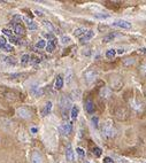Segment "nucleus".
<instances>
[{
  "label": "nucleus",
  "mask_w": 146,
  "mask_h": 163,
  "mask_svg": "<svg viewBox=\"0 0 146 163\" xmlns=\"http://www.w3.org/2000/svg\"><path fill=\"white\" fill-rule=\"evenodd\" d=\"M103 133L107 138H114L116 136V130L113 125L112 121H106L103 124Z\"/></svg>",
  "instance_id": "obj_1"
},
{
  "label": "nucleus",
  "mask_w": 146,
  "mask_h": 163,
  "mask_svg": "<svg viewBox=\"0 0 146 163\" xmlns=\"http://www.w3.org/2000/svg\"><path fill=\"white\" fill-rule=\"evenodd\" d=\"M60 106H61V109H62V114H63V118H68L69 109H71V108H70V106H71L70 99H68L66 95L61 96Z\"/></svg>",
  "instance_id": "obj_2"
},
{
  "label": "nucleus",
  "mask_w": 146,
  "mask_h": 163,
  "mask_svg": "<svg viewBox=\"0 0 146 163\" xmlns=\"http://www.w3.org/2000/svg\"><path fill=\"white\" fill-rule=\"evenodd\" d=\"M114 113H115V116L117 117V120L125 121L129 118V112L124 107H122V106H117V108L115 109Z\"/></svg>",
  "instance_id": "obj_3"
},
{
  "label": "nucleus",
  "mask_w": 146,
  "mask_h": 163,
  "mask_svg": "<svg viewBox=\"0 0 146 163\" xmlns=\"http://www.w3.org/2000/svg\"><path fill=\"white\" fill-rule=\"evenodd\" d=\"M98 76V71L95 70V69H89L87 71H85V74H84V79H85V82L87 84H91V83H93L95 80V78Z\"/></svg>",
  "instance_id": "obj_4"
},
{
  "label": "nucleus",
  "mask_w": 146,
  "mask_h": 163,
  "mask_svg": "<svg viewBox=\"0 0 146 163\" xmlns=\"http://www.w3.org/2000/svg\"><path fill=\"white\" fill-rule=\"evenodd\" d=\"M16 114L18 117L23 118V120H29L31 117V112L26 108V107H21V108H17L16 109Z\"/></svg>",
  "instance_id": "obj_5"
},
{
  "label": "nucleus",
  "mask_w": 146,
  "mask_h": 163,
  "mask_svg": "<svg viewBox=\"0 0 146 163\" xmlns=\"http://www.w3.org/2000/svg\"><path fill=\"white\" fill-rule=\"evenodd\" d=\"M73 130V124L69 122H65L60 125V132L65 136H69Z\"/></svg>",
  "instance_id": "obj_6"
},
{
  "label": "nucleus",
  "mask_w": 146,
  "mask_h": 163,
  "mask_svg": "<svg viewBox=\"0 0 146 163\" xmlns=\"http://www.w3.org/2000/svg\"><path fill=\"white\" fill-rule=\"evenodd\" d=\"M113 26L116 28H121V29H130L131 28V23L125 21V20H116L112 23Z\"/></svg>",
  "instance_id": "obj_7"
},
{
  "label": "nucleus",
  "mask_w": 146,
  "mask_h": 163,
  "mask_svg": "<svg viewBox=\"0 0 146 163\" xmlns=\"http://www.w3.org/2000/svg\"><path fill=\"white\" fill-rule=\"evenodd\" d=\"M93 37H95V31H93V30H87L85 34H84V36L79 38V42L85 44V43H87V42H90Z\"/></svg>",
  "instance_id": "obj_8"
},
{
  "label": "nucleus",
  "mask_w": 146,
  "mask_h": 163,
  "mask_svg": "<svg viewBox=\"0 0 146 163\" xmlns=\"http://www.w3.org/2000/svg\"><path fill=\"white\" fill-rule=\"evenodd\" d=\"M31 163H44L43 157L38 151H34L31 154Z\"/></svg>",
  "instance_id": "obj_9"
},
{
  "label": "nucleus",
  "mask_w": 146,
  "mask_h": 163,
  "mask_svg": "<svg viewBox=\"0 0 146 163\" xmlns=\"http://www.w3.org/2000/svg\"><path fill=\"white\" fill-rule=\"evenodd\" d=\"M23 20H24V22H26V24L29 30H37L38 26H37V23L34 22V20H31L29 17H23Z\"/></svg>",
  "instance_id": "obj_10"
},
{
  "label": "nucleus",
  "mask_w": 146,
  "mask_h": 163,
  "mask_svg": "<svg viewBox=\"0 0 146 163\" xmlns=\"http://www.w3.org/2000/svg\"><path fill=\"white\" fill-rule=\"evenodd\" d=\"M85 109L89 114H93V113H95V102H93L91 99H87L85 101Z\"/></svg>",
  "instance_id": "obj_11"
},
{
  "label": "nucleus",
  "mask_w": 146,
  "mask_h": 163,
  "mask_svg": "<svg viewBox=\"0 0 146 163\" xmlns=\"http://www.w3.org/2000/svg\"><path fill=\"white\" fill-rule=\"evenodd\" d=\"M66 159L68 162H73L74 161V149L71 145H68L66 148Z\"/></svg>",
  "instance_id": "obj_12"
},
{
  "label": "nucleus",
  "mask_w": 146,
  "mask_h": 163,
  "mask_svg": "<svg viewBox=\"0 0 146 163\" xmlns=\"http://www.w3.org/2000/svg\"><path fill=\"white\" fill-rule=\"evenodd\" d=\"M52 107H53V105H52L51 101H47V102L45 103V106H44L43 110H42V115H43V116L48 115L52 110Z\"/></svg>",
  "instance_id": "obj_13"
},
{
  "label": "nucleus",
  "mask_w": 146,
  "mask_h": 163,
  "mask_svg": "<svg viewBox=\"0 0 146 163\" xmlns=\"http://www.w3.org/2000/svg\"><path fill=\"white\" fill-rule=\"evenodd\" d=\"M14 32L16 34V36H24L26 34V29L22 24H16L14 28Z\"/></svg>",
  "instance_id": "obj_14"
},
{
  "label": "nucleus",
  "mask_w": 146,
  "mask_h": 163,
  "mask_svg": "<svg viewBox=\"0 0 146 163\" xmlns=\"http://www.w3.org/2000/svg\"><path fill=\"white\" fill-rule=\"evenodd\" d=\"M54 86H55V88H56V90H61V88L63 87V77H62L61 75H59V76L56 77Z\"/></svg>",
  "instance_id": "obj_15"
},
{
  "label": "nucleus",
  "mask_w": 146,
  "mask_h": 163,
  "mask_svg": "<svg viewBox=\"0 0 146 163\" xmlns=\"http://www.w3.org/2000/svg\"><path fill=\"white\" fill-rule=\"evenodd\" d=\"M111 90L108 88V87H103L101 88V91H100V96L101 98H105V99H107V98H109L111 96Z\"/></svg>",
  "instance_id": "obj_16"
},
{
  "label": "nucleus",
  "mask_w": 146,
  "mask_h": 163,
  "mask_svg": "<svg viewBox=\"0 0 146 163\" xmlns=\"http://www.w3.org/2000/svg\"><path fill=\"white\" fill-rule=\"evenodd\" d=\"M78 113H79L78 107L77 106H74V107L70 109V117H71V120H76V118H77Z\"/></svg>",
  "instance_id": "obj_17"
},
{
  "label": "nucleus",
  "mask_w": 146,
  "mask_h": 163,
  "mask_svg": "<svg viewBox=\"0 0 146 163\" xmlns=\"http://www.w3.org/2000/svg\"><path fill=\"white\" fill-rule=\"evenodd\" d=\"M43 26H44V28H45L46 30H48V32H53V31L55 30L54 26L52 24L50 21H43Z\"/></svg>",
  "instance_id": "obj_18"
},
{
  "label": "nucleus",
  "mask_w": 146,
  "mask_h": 163,
  "mask_svg": "<svg viewBox=\"0 0 146 163\" xmlns=\"http://www.w3.org/2000/svg\"><path fill=\"white\" fill-rule=\"evenodd\" d=\"M46 51L48 52V53H52V52L55 50V39L54 40H51V42H48V43L46 44Z\"/></svg>",
  "instance_id": "obj_19"
},
{
  "label": "nucleus",
  "mask_w": 146,
  "mask_h": 163,
  "mask_svg": "<svg viewBox=\"0 0 146 163\" xmlns=\"http://www.w3.org/2000/svg\"><path fill=\"white\" fill-rule=\"evenodd\" d=\"M86 31H87V30H86L85 28H77V29L74 31V34H75L76 37H78V38H81V37L84 36V34H85Z\"/></svg>",
  "instance_id": "obj_20"
},
{
  "label": "nucleus",
  "mask_w": 146,
  "mask_h": 163,
  "mask_svg": "<svg viewBox=\"0 0 146 163\" xmlns=\"http://www.w3.org/2000/svg\"><path fill=\"white\" fill-rule=\"evenodd\" d=\"M46 44H47V42H46L45 39H39V40L36 43V47L39 48V50H43V48L46 47Z\"/></svg>",
  "instance_id": "obj_21"
},
{
  "label": "nucleus",
  "mask_w": 146,
  "mask_h": 163,
  "mask_svg": "<svg viewBox=\"0 0 146 163\" xmlns=\"http://www.w3.org/2000/svg\"><path fill=\"white\" fill-rule=\"evenodd\" d=\"M115 55H116V50H114V48H111L106 52V58H108V59H114Z\"/></svg>",
  "instance_id": "obj_22"
},
{
  "label": "nucleus",
  "mask_w": 146,
  "mask_h": 163,
  "mask_svg": "<svg viewBox=\"0 0 146 163\" xmlns=\"http://www.w3.org/2000/svg\"><path fill=\"white\" fill-rule=\"evenodd\" d=\"M115 36H116L115 34H108L107 36H105V37H103V43H111L113 39L115 38Z\"/></svg>",
  "instance_id": "obj_23"
},
{
  "label": "nucleus",
  "mask_w": 146,
  "mask_h": 163,
  "mask_svg": "<svg viewBox=\"0 0 146 163\" xmlns=\"http://www.w3.org/2000/svg\"><path fill=\"white\" fill-rule=\"evenodd\" d=\"M95 17L98 20H106V18H109L111 15L109 14H105V13H97L95 14Z\"/></svg>",
  "instance_id": "obj_24"
},
{
  "label": "nucleus",
  "mask_w": 146,
  "mask_h": 163,
  "mask_svg": "<svg viewBox=\"0 0 146 163\" xmlns=\"http://www.w3.org/2000/svg\"><path fill=\"white\" fill-rule=\"evenodd\" d=\"M60 42L62 45H67V44H69L70 42H71V39H70L69 36H62L61 39H60Z\"/></svg>",
  "instance_id": "obj_25"
},
{
  "label": "nucleus",
  "mask_w": 146,
  "mask_h": 163,
  "mask_svg": "<svg viewBox=\"0 0 146 163\" xmlns=\"http://www.w3.org/2000/svg\"><path fill=\"white\" fill-rule=\"evenodd\" d=\"M29 61H30V55H29V54H23V55L21 56V63H22V64H26Z\"/></svg>",
  "instance_id": "obj_26"
},
{
  "label": "nucleus",
  "mask_w": 146,
  "mask_h": 163,
  "mask_svg": "<svg viewBox=\"0 0 146 163\" xmlns=\"http://www.w3.org/2000/svg\"><path fill=\"white\" fill-rule=\"evenodd\" d=\"M30 60L32 61L34 63H39L42 61V58L39 55H37V54H34V55H30Z\"/></svg>",
  "instance_id": "obj_27"
},
{
  "label": "nucleus",
  "mask_w": 146,
  "mask_h": 163,
  "mask_svg": "<svg viewBox=\"0 0 146 163\" xmlns=\"http://www.w3.org/2000/svg\"><path fill=\"white\" fill-rule=\"evenodd\" d=\"M2 59H4V61H5L6 63H9V64H15V63H16L15 59H14V58H10V56H4Z\"/></svg>",
  "instance_id": "obj_28"
},
{
  "label": "nucleus",
  "mask_w": 146,
  "mask_h": 163,
  "mask_svg": "<svg viewBox=\"0 0 146 163\" xmlns=\"http://www.w3.org/2000/svg\"><path fill=\"white\" fill-rule=\"evenodd\" d=\"M92 153H93V155H95V157H99V156L101 155V153H103V151H101V148H99V147H95V148L92 149Z\"/></svg>",
  "instance_id": "obj_29"
},
{
  "label": "nucleus",
  "mask_w": 146,
  "mask_h": 163,
  "mask_svg": "<svg viewBox=\"0 0 146 163\" xmlns=\"http://www.w3.org/2000/svg\"><path fill=\"white\" fill-rule=\"evenodd\" d=\"M135 63V59H130V58H128V59H125V60H123V64L124 66H132Z\"/></svg>",
  "instance_id": "obj_30"
},
{
  "label": "nucleus",
  "mask_w": 146,
  "mask_h": 163,
  "mask_svg": "<svg viewBox=\"0 0 146 163\" xmlns=\"http://www.w3.org/2000/svg\"><path fill=\"white\" fill-rule=\"evenodd\" d=\"M1 50H4L5 52H13L14 51V47H13L12 45H9V44H6Z\"/></svg>",
  "instance_id": "obj_31"
},
{
  "label": "nucleus",
  "mask_w": 146,
  "mask_h": 163,
  "mask_svg": "<svg viewBox=\"0 0 146 163\" xmlns=\"http://www.w3.org/2000/svg\"><path fill=\"white\" fill-rule=\"evenodd\" d=\"M9 40H10L13 44H16V45H20V44H21V40H20L17 37H14V36H13V37H10V38H9Z\"/></svg>",
  "instance_id": "obj_32"
},
{
  "label": "nucleus",
  "mask_w": 146,
  "mask_h": 163,
  "mask_svg": "<svg viewBox=\"0 0 146 163\" xmlns=\"http://www.w3.org/2000/svg\"><path fill=\"white\" fill-rule=\"evenodd\" d=\"M2 34H6V36H8L9 38H10V37H13V34H12V31H10L9 29H6V28H5V29H2Z\"/></svg>",
  "instance_id": "obj_33"
},
{
  "label": "nucleus",
  "mask_w": 146,
  "mask_h": 163,
  "mask_svg": "<svg viewBox=\"0 0 146 163\" xmlns=\"http://www.w3.org/2000/svg\"><path fill=\"white\" fill-rule=\"evenodd\" d=\"M76 152H77V154L79 155L81 157H84V156H85V152H84L82 148H79V147H78V148H76Z\"/></svg>",
  "instance_id": "obj_34"
},
{
  "label": "nucleus",
  "mask_w": 146,
  "mask_h": 163,
  "mask_svg": "<svg viewBox=\"0 0 146 163\" xmlns=\"http://www.w3.org/2000/svg\"><path fill=\"white\" fill-rule=\"evenodd\" d=\"M91 122H92V124H93V126H95V128H98V122H99L98 117L93 116V117L91 118Z\"/></svg>",
  "instance_id": "obj_35"
},
{
  "label": "nucleus",
  "mask_w": 146,
  "mask_h": 163,
  "mask_svg": "<svg viewBox=\"0 0 146 163\" xmlns=\"http://www.w3.org/2000/svg\"><path fill=\"white\" fill-rule=\"evenodd\" d=\"M44 37H45V38H47V39H50V42L55 39L54 34H44Z\"/></svg>",
  "instance_id": "obj_36"
},
{
  "label": "nucleus",
  "mask_w": 146,
  "mask_h": 163,
  "mask_svg": "<svg viewBox=\"0 0 146 163\" xmlns=\"http://www.w3.org/2000/svg\"><path fill=\"white\" fill-rule=\"evenodd\" d=\"M7 44V42H6V39L4 38V37H0V48H2L5 45Z\"/></svg>",
  "instance_id": "obj_37"
},
{
  "label": "nucleus",
  "mask_w": 146,
  "mask_h": 163,
  "mask_svg": "<svg viewBox=\"0 0 146 163\" xmlns=\"http://www.w3.org/2000/svg\"><path fill=\"white\" fill-rule=\"evenodd\" d=\"M140 74L146 76V63H144V64L140 67Z\"/></svg>",
  "instance_id": "obj_38"
},
{
  "label": "nucleus",
  "mask_w": 146,
  "mask_h": 163,
  "mask_svg": "<svg viewBox=\"0 0 146 163\" xmlns=\"http://www.w3.org/2000/svg\"><path fill=\"white\" fill-rule=\"evenodd\" d=\"M103 163H114V160H113L112 157H108V156H107V157L103 159Z\"/></svg>",
  "instance_id": "obj_39"
},
{
  "label": "nucleus",
  "mask_w": 146,
  "mask_h": 163,
  "mask_svg": "<svg viewBox=\"0 0 146 163\" xmlns=\"http://www.w3.org/2000/svg\"><path fill=\"white\" fill-rule=\"evenodd\" d=\"M34 14H36L37 16H43L44 15L43 12H42V10H38V9H36V10H34Z\"/></svg>",
  "instance_id": "obj_40"
},
{
  "label": "nucleus",
  "mask_w": 146,
  "mask_h": 163,
  "mask_svg": "<svg viewBox=\"0 0 146 163\" xmlns=\"http://www.w3.org/2000/svg\"><path fill=\"white\" fill-rule=\"evenodd\" d=\"M30 132H31L32 134H34V133L38 132V129H37V128H31V129H30Z\"/></svg>",
  "instance_id": "obj_41"
},
{
  "label": "nucleus",
  "mask_w": 146,
  "mask_h": 163,
  "mask_svg": "<svg viewBox=\"0 0 146 163\" xmlns=\"http://www.w3.org/2000/svg\"><path fill=\"white\" fill-rule=\"evenodd\" d=\"M139 53H142V54H146V47L139 48Z\"/></svg>",
  "instance_id": "obj_42"
},
{
  "label": "nucleus",
  "mask_w": 146,
  "mask_h": 163,
  "mask_svg": "<svg viewBox=\"0 0 146 163\" xmlns=\"http://www.w3.org/2000/svg\"><path fill=\"white\" fill-rule=\"evenodd\" d=\"M116 53H119V54H123V53H124V50H123V48H119V50H116Z\"/></svg>",
  "instance_id": "obj_43"
}]
</instances>
